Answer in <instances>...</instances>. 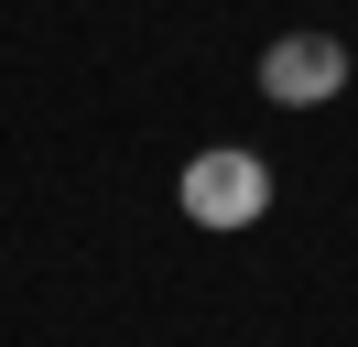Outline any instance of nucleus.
Listing matches in <instances>:
<instances>
[{
    "mask_svg": "<svg viewBox=\"0 0 358 347\" xmlns=\"http://www.w3.org/2000/svg\"><path fill=\"white\" fill-rule=\"evenodd\" d=\"M261 98L271 108H326V98H348V43H336V33H271L261 43Z\"/></svg>",
    "mask_w": 358,
    "mask_h": 347,
    "instance_id": "2",
    "label": "nucleus"
},
{
    "mask_svg": "<svg viewBox=\"0 0 358 347\" xmlns=\"http://www.w3.org/2000/svg\"><path fill=\"white\" fill-rule=\"evenodd\" d=\"M174 195H185V217H196V228L239 239V228H261V217H271V163H261L250 141H206L196 163L174 174Z\"/></svg>",
    "mask_w": 358,
    "mask_h": 347,
    "instance_id": "1",
    "label": "nucleus"
}]
</instances>
